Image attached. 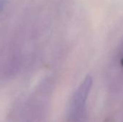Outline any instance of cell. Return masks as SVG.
<instances>
[{"label": "cell", "instance_id": "obj_1", "mask_svg": "<svg viewBox=\"0 0 123 122\" xmlns=\"http://www.w3.org/2000/svg\"><path fill=\"white\" fill-rule=\"evenodd\" d=\"M92 84V79L91 77L88 76L84 81L83 83L81 85L79 90L77 91L74 97V110L76 112H79L84 106L88 94L91 89Z\"/></svg>", "mask_w": 123, "mask_h": 122}, {"label": "cell", "instance_id": "obj_2", "mask_svg": "<svg viewBox=\"0 0 123 122\" xmlns=\"http://www.w3.org/2000/svg\"><path fill=\"white\" fill-rule=\"evenodd\" d=\"M6 0H0V13L2 12L3 9L4 8L5 5H6Z\"/></svg>", "mask_w": 123, "mask_h": 122}, {"label": "cell", "instance_id": "obj_3", "mask_svg": "<svg viewBox=\"0 0 123 122\" xmlns=\"http://www.w3.org/2000/svg\"><path fill=\"white\" fill-rule=\"evenodd\" d=\"M122 65H123V61H122Z\"/></svg>", "mask_w": 123, "mask_h": 122}]
</instances>
